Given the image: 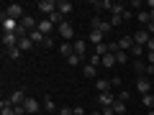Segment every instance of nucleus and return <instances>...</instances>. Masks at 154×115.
<instances>
[{
    "label": "nucleus",
    "mask_w": 154,
    "mask_h": 115,
    "mask_svg": "<svg viewBox=\"0 0 154 115\" xmlns=\"http://www.w3.org/2000/svg\"><path fill=\"white\" fill-rule=\"evenodd\" d=\"M26 115H31V113H26Z\"/></svg>",
    "instance_id": "obj_43"
},
{
    "label": "nucleus",
    "mask_w": 154,
    "mask_h": 115,
    "mask_svg": "<svg viewBox=\"0 0 154 115\" xmlns=\"http://www.w3.org/2000/svg\"><path fill=\"white\" fill-rule=\"evenodd\" d=\"M118 49H121V51H131L134 49V36H121V38H118Z\"/></svg>",
    "instance_id": "obj_15"
},
{
    "label": "nucleus",
    "mask_w": 154,
    "mask_h": 115,
    "mask_svg": "<svg viewBox=\"0 0 154 115\" xmlns=\"http://www.w3.org/2000/svg\"><path fill=\"white\" fill-rule=\"evenodd\" d=\"M146 51H154V36L149 38V44H146Z\"/></svg>",
    "instance_id": "obj_38"
},
{
    "label": "nucleus",
    "mask_w": 154,
    "mask_h": 115,
    "mask_svg": "<svg viewBox=\"0 0 154 115\" xmlns=\"http://www.w3.org/2000/svg\"><path fill=\"white\" fill-rule=\"evenodd\" d=\"M144 5H146L149 10H154V0H146V3H144Z\"/></svg>",
    "instance_id": "obj_39"
},
{
    "label": "nucleus",
    "mask_w": 154,
    "mask_h": 115,
    "mask_svg": "<svg viewBox=\"0 0 154 115\" xmlns=\"http://www.w3.org/2000/svg\"><path fill=\"white\" fill-rule=\"evenodd\" d=\"M0 21H3V33H18L21 28V21H13L8 16H0Z\"/></svg>",
    "instance_id": "obj_4"
},
{
    "label": "nucleus",
    "mask_w": 154,
    "mask_h": 115,
    "mask_svg": "<svg viewBox=\"0 0 154 115\" xmlns=\"http://www.w3.org/2000/svg\"><path fill=\"white\" fill-rule=\"evenodd\" d=\"M8 100H11V105H13V108H18V105H23V102H26V92H23V90H13V95H11Z\"/></svg>",
    "instance_id": "obj_11"
},
{
    "label": "nucleus",
    "mask_w": 154,
    "mask_h": 115,
    "mask_svg": "<svg viewBox=\"0 0 154 115\" xmlns=\"http://www.w3.org/2000/svg\"><path fill=\"white\" fill-rule=\"evenodd\" d=\"M28 38H31L33 44H44V41H46V36H44L41 31H38V28H36V31H31V33H28Z\"/></svg>",
    "instance_id": "obj_21"
},
{
    "label": "nucleus",
    "mask_w": 154,
    "mask_h": 115,
    "mask_svg": "<svg viewBox=\"0 0 154 115\" xmlns=\"http://www.w3.org/2000/svg\"><path fill=\"white\" fill-rule=\"evenodd\" d=\"M131 69L136 72V77H146V69H149V64L144 59H134L131 61Z\"/></svg>",
    "instance_id": "obj_8"
},
{
    "label": "nucleus",
    "mask_w": 154,
    "mask_h": 115,
    "mask_svg": "<svg viewBox=\"0 0 154 115\" xmlns=\"http://www.w3.org/2000/svg\"><path fill=\"white\" fill-rule=\"evenodd\" d=\"M110 87H113V84H110V79H105V77H98V79H95V90H98V92H110Z\"/></svg>",
    "instance_id": "obj_14"
},
{
    "label": "nucleus",
    "mask_w": 154,
    "mask_h": 115,
    "mask_svg": "<svg viewBox=\"0 0 154 115\" xmlns=\"http://www.w3.org/2000/svg\"><path fill=\"white\" fill-rule=\"evenodd\" d=\"M113 102H116V97L110 92H98V105L100 108H113Z\"/></svg>",
    "instance_id": "obj_9"
},
{
    "label": "nucleus",
    "mask_w": 154,
    "mask_h": 115,
    "mask_svg": "<svg viewBox=\"0 0 154 115\" xmlns=\"http://www.w3.org/2000/svg\"><path fill=\"white\" fill-rule=\"evenodd\" d=\"M149 38H152V36H149V31H146V28H139V31L134 33V44H139V46H144V49H146Z\"/></svg>",
    "instance_id": "obj_7"
},
{
    "label": "nucleus",
    "mask_w": 154,
    "mask_h": 115,
    "mask_svg": "<svg viewBox=\"0 0 154 115\" xmlns=\"http://www.w3.org/2000/svg\"><path fill=\"white\" fill-rule=\"evenodd\" d=\"M149 18H152V23H154V10H149Z\"/></svg>",
    "instance_id": "obj_41"
},
{
    "label": "nucleus",
    "mask_w": 154,
    "mask_h": 115,
    "mask_svg": "<svg viewBox=\"0 0 154 115\" xmlns=\"http://www.w3.org/2000/svg\"><path fill=\"white\" fill-rule=\"evenodd\" d=\"M136 18H139V23H144V26H149V23H152V18H149V10H139V13H136Z\"/></svg>",
    "instance_id": "obj_24"
},
{
    "label": "nucleus",
    "mask_w": 154,
    "mask_h": 115,
    "mask_svg": "<svg viewBox=\"0 0 154 115\" xmlns=\"http://www.w3.org/2000/svg\"><path fill=\"white\" fill-rule=\"evenodd\" d=\"M149 90H154V82L149 79V77H136V92L141 95H149Z\"/></svg>",
    "instance_id": "obj_3"
},
{
    "label": "nucleus",
    "mask_w": 154,
    "mask_h": 115,
    "mask_svg": "<svg viewBox=\"0 0 154 115\" xmlns=\"http://www.w3.org/2000/svg\"><path fill=\"white\" fill-rule=\"evenodd\" d=\"M88 64L100 66V64H103V56H98V54H90V56H88Z\"/></svg>",
    "instance_id": "obj_28"
},
{
    "label": "nucleus",
    "mask_w": 154,
    "mask_h": 115,
    "mask_svg": "<svg viewBox=\"0 0 154 115\" xmlns=\"http://www.w3.org/2000/svg\"><path fill=\"white\" fill-rule=\"evenodd\" d=\"M113 110H116V115H126V113H128V105L121 102V100H116V102H113Z\"/></svg>",
    "instance_id": "obj_22"
},
{
    "label": "nucleus",
    "mask_w": 154,
    "mask_h": 115,
    "mask_svg": "<svg viewBox=\"0 0 154 115\" xmlns=\"http://www.w3.org/2000/svg\"><path fill=\"white\" fill-rule=\"evenodd\" d=\"M141 54H144V46L134 44V49H131V56H134V59H141Z\"/></svg>",
    "instance_id": "obj_29"
},
{
    "label": "nucleus",
    "mask_w": 154,
    "mask_h": 115,
    "mask_svg": "<svg viewBox=\"0 0 154 115\" xmlns=\"http://www.w3.org/2000/svg\"><path fill=\"white\" fill-rule=\"evenodd\" d=\"M0 16H8V18H13V21H23V5L21 3H8V5H3V13Z\"/></svg>",
    "instance_id": "obj_1"
},
{
    "label": "nucleus",
    "mask_w": 154,
    "mask_h": 115,
    "mask_svg": "<svg viewBox=\"0 0 154 115\" xmlns=\"http://www.w3.org/2000/svg\"><path fill=\"white\" fill-rule=\"evenodd\" d=\"M59 54L64 56V59H69V56L75 54V46H72L69 41H62V44H59Z\"/></svg>",
    "instance_id": "obj_16"
},
{
    "label": "nucleus",
    "mask_w": 154,
    "mask_h": 115,
    "mask_svg": "<svg viewBox=\"0 0 154 115\" xmlns=\"http://www.w3.org/2000/svg\"><path fill=\"white\" fill-rule=\"evenodd\" d=\"M141 102H144V108L154 110V95H152V92H149V95H144V97H141Z\"/></svg>",
    "instance_id": "obj_26"
},
{
    "label": "nucleus",
    "mask_w": 154,
    "mask_h": 115,
    "mask_svg": "<svg viewBox=\"0 0 154 115\" xmlns=\"http://www.w3.org/2000/svg\"><path fill=\"white\" fill-rule=\"evenodd\" d=\"M95 31H100V33L105 36V33H110V31H113V26H110V21H103V23H100L98 28H95Z\"/></svg>",
    "instance_id": "obj_27"
},
{
    "label": "nucleus",
    "mask_w": 154,
    "mask_h": 115,
    "mask_svg": "<svg viewBox=\"0 0 154 115\" xmlns=\"http://www.w3.org/2000/svg\"><path fill=\"white\" fill-rule=\"evenodd\" d=\"M33 46H36V44H33V41H31V38H28V36H23L21 41H18V49H21V51H31Z\"/></svg>",
    "instance_id": "obj_20"
},
{
    "label": "nucleus",
    "mask_w": 154,
    "mask_h": 115,
    "mask_svg": "<svg viewBox=\"0 0 154 115\" xmlns=\"http://www.w3.org/2000/svg\"><path fill=\"white\" fill-rule=\"evenodd\" d=\"M149 115H154V110H149Z\"/></svg>",
    "instance_id": "obj_42"
},
{
    "label": "nucleus",
    "mask_w": 154,
    "mask_h": 115,
    "mask_svg": "<svg viewBox=\"0 0 154 115\" xmlns=\"http://www.w3.org/2000/svg\"><path fill=\"white\" fill-rule=\"evenodd\" d=\"M80 61H82V56H77V54H72L69 59H67V64H69V66H77V64H80Z\"/></svg>",
    "instance_id": "obj_31"
},
{
    "label": "nucleus",
    "mask_w": 154,
    "mask_h": 115,
    "mask_svg": "<svg viewBox=\"0 0 154 115\" xmlns=\"http://www.w3.org/2000/svg\"><path fill=\"white\" fill-rule=\"evenodd\" d=\"M113 56H116V64H128V56H126V51H121V49H118Z\"/></svg>",
    "instance_id": "obj_25"
},
{
    "label": "nucleus",
    "mask_w": 154,
    "mask_h": 115,
    "mask_svg": "<svg viewBox=\"0 0 154 115\" xmlns=\"http://www.w3.org/2000/svg\"><path fill=\"white\" fill-rule=\"evenodd\" d=\"M57 115H75V110H72V108H59Z\"/></svg>",
    "instance_id": "obj_34"
},
{
    "label": "nucleus",
    "mask_w": 154,
    "mask_h": 115,
    "mask_svg": "<svg viewBox=\"0 0 154 115\" xmlns=\"http://www.w3.org/2000/svg\"><path fill=\"white\" fill-rule=\"evenodd\" d=\"M23 108H26V113H31V115H38V113H41V108H44V102H38L36 97H26Z\"/></svg>",
    "instance_id": "obj_5"
},
{
    "label": "nucleus",
    "mask_w": 154,
    "mask_h": 115,
    "mask_svg": "<svg viewBox=\"0 0 154 115\" xmlns=\"http://www.w3.org/2000/svg\"><path fill=\"white\" fill-rule=\"evenodd\" d=\"M44 110H46V115H57V113H59V108L54 105V100H51L49 95L44 97Z\"/></svg>",
    "instance_id": "obj_17"
},
{
    "label": "nucleus",
    "mask_w": 154,
    "mask_h": 115,
    "mask_svg": "<svg viewBox=\"0 0 154 115\" xmlns=\"http://www.w3.org/2000/svg\"><path fill=\"white\" fill-rule=\"evenodd\" d=\"M72 110H75V115H85V108H82V105H77V108H72Z\"/></svg>",
    "instance_id": "obj_37"
},
{
    "label": "nucleus",
    "mask_w": 154,
    "mask_h": 115,
    "mask_svg": "<svg viewBox=\"0 0 154 115\" xmlns=\"http://www.w3.org/2000/svg\"><path fill=\"white\" fill-rule=\"evenodd\" d=\"M146 64L154 66V51H146Z\"/></svg>",
    "instance_id": "obj_35"
},
{
    "label": "nucleus",
    "mask_w": 154,
    "mask_h": 115,
    "mask_svg": "<svg viewBox=\"0 0 154 115\" xmlns=\"http://www.w3.org/2000/svg\"><path fill=\"white\" fill-rule=\"evenodd\" d=\"M5 54H8V59H13V61H16V59H18V56H21V54H23V51H21V49H8V51H5Z\"/></svg>",
    "instance_id": "obj_30"
},
{
    "label": "nucleus",
    "mask_w": 154,
    "mask_h": 115,
    "mask_svg": "<svg viewBox=\"0 0 154 115\" xmlns=\"http://www.w3.org/2000/svg\"><path fill=\"white\" fill-rule=\"evenodd\" d=\"M57 33H59L64 41H69V44H75V26H72L69 21H64L62 26H57Z\"/></svg>",
    "instance_id": "obj_2"
},
{
    "label": "nucleus",
    "mask_w": 154,
    "mask_h": 115,
    "mask_svg": "<svg viewBox=\"0 0 154 115\" xmlns=\"http://www.w3.org/2000/svg\"><path fill=\"white\" fill-rule=\"evenodd\" d=\"M128 97H131V95H128V90H121L116 100H121V102H128Z\"/></svg>",
    "instance_id": "obj_33"
},
{
    "label": "nucleus",
    "mask_w": 154,
    "mask_h": 115,
    "mask_svg": "<svg viewBox=\"0 0 154 115\" xmlns=\"http://www.w3.org/2000/svg\"><path fill=\"white\" fill-rule=\"evenodd\" d=\"M103 33H100V31H90L88 33V41H90V44H95V46H100V44H105V41H103Z\"/></svg>",
    "instance_id": "obj_19"
},
{
    "label": "nucleus",
    "mask_w": 154,
    "mask_h": 115,
    "mask_svg": "<svg viewBox=\"0 0 154 115\" xmlns=\"http://www.w3.org/2000/svg\"><path fill=\"white\" fill-rule=\"evenodd\" d=\"M100 66H103V69H113V66H116V56H113V54H105Z\"/></svg>",
    "instance_id": "obj_23"
},
{
    "label": "nucleus",
    "mask_w": 154,
    "mask_h": 115,
    "mask_svg": "<svg viewBox=\"0 0 154 115\" xmlns=\"http://www.w3.org/2000/svg\"><path fill=\"white\" fill-rule=\"evenodd\" d=\"M121 23H126L121 16H110V26H113V28H116V26H121Z\"/></svg>",
    "instance_id": "obj_32"
},
{
    "label": "nucleus",
    "mask_w": 154,
    "mask_h": 115,
    "mask_svg": "<svg viewBox=\"0 0 154 115\" xmlns=\"http://www.w3.org/2000/svg\"><path fill=\"white\" fill-rule=\"evenodd\" d=\"M82 74H85V79H98V66L85 64V66H82Z\"/></svg>",
    "instance_id": "obj_18"
},
{
    "label": "nucleus",
    "mask_w": 154,
    "mask_h": 115,
    "mask_svg": "<svg viewBox=\"0 0 154 115\" xmlns=\"http://www.w3.org/2000/svg\"><path fill=\"white\" fill-rule=\"evenodd\" d=\"M57 10H59V13H62V16H64V18H67V16H69V13H72V10H75V5H72L69 0H59V3H57Z\"/></svg>",
    "instance_id": "obj_13"
},
{
    "label": "nucleus",
    "mask_w": 154,
    "mask_h": 115,
    "mask_svg": "<svg viewBox=\"0 0 154 115\" xmlns=\"http://www.w3.org/2000/svg\"><path fill=\"white\" fill-rule=\"evenodd\" d=\"M90 115H103V110H93V113H90Z\"/></svg>",
    "instance_id": "obj_40"
},
{
    "label": "nucleus",
    "mask_w": 154,
    "mask_h": 115,
    "mask_svg": "<svg viewBox=\"0 0 154 115\" xmlns=\"http://www.w3.org/2000/svg\"><path fill=\"white\" fill-rule=\"evenodd\" d=\"M44 49H54V41H51L49 36H46V41H44Z\"/></svg>",
    "instance_id": "obj_36"
},
{
    "label": "nucleus",
    "mask_w": 154,
    "mask_h": 115,
    "mask_svg": "<svg viewBox=\"0 0 154 115\" xmlns=\"http://www.w3.org/2000/svg\"><path fill=\"white\" fill-rule=\"evenodd\" d=\"M36 28H38L41 33H44V36H49L51 31H57V26H54V23L49 21V18H44V21H38V26H36Z\"/></svg>",
    "instance_id": "obj_12"
},
{
    "label": "nucleus",
    "mask_w": 154,
    "mask_h": 115,
    "mask_svg": "<svg viewBox=\"0 0 154 115\" xmlns=\"http://www.w3.org/2000/svg\"><path fill=\"white\" fill-rule=\"evenodd\" d=\"M36 8H38V10H41V13H44L46 18H49L51 13L57 10V3H54V0H38V3H36Z\"/></svg>",
    "instance_id": "obj_6"
},
{
    "label": "nucleus",
    "mask_w": 154,
    "mask_h": 115,
    "mask_svg": "<svg viewBox=\"0 0 154 115\" xmlns=\"http://www.w3.org/2000/svg\"><path fill=\"white\" fill-rule=\"evenodd\" d=\"M72 46H75V54L77 56H82V59L88 56V41H85V38H75V44H72Z\"/></svg>",
    "instance_id": "obj_10"
}]
</instances>
